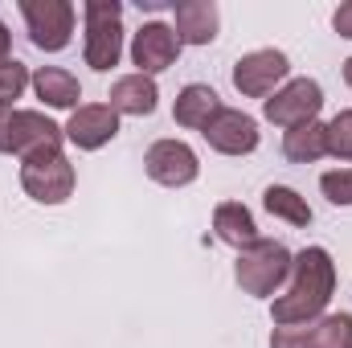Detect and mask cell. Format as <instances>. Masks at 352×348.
<instances>
[{
	"label": "cell",
	"mask_w": 352,
	"mask_h": 348,
	"mask_svg": "<svg viewBox=\"0 0 352 348\" xmlns=\"http://www.w3.org/2000/svg\"><path fill=\"white\" fill-rule=\"evenodd\" d=\"M324 127H328V156L352 164V111H340V115H336L332 123H324Z\"/></svg>",
	"instance_id": "obj_22"
},
{
	"label": "cell",
	"mask_w": 352,
	"mask_h": 348,
	"mask_svg": "<svg viewBox=\"0 0 352 348\" xmlns=\"http://www.w3.org/2000/svg\"><path fill=\"white\" fill-rule=\"evenodd\" d=\"M332 291H336V262H332V254L324 246H307L291 262V287H287V295L274 299L270 320L278 328H303V324L320 320V312L328 307Z\"/></svg>",
	"instance_id": "obj_1"
},
{
	"label": "cell",
	"mask_w": 352,
	"mask_h": 348,
	"mask_svg": "<svg viewBox=\"0 0 352 348\" xmlns=\"http://www.w3.org/2000/svg\"><path fill=\"white\" fill-rule=\"evenodd\" d=\"M287 74H291V62H287L283 50H254V54L238 58V66H234V87L242 90L246 98H263L266 102L274 90L287 83Z\"/></svg>",
	"instance_id": "obj_8"
},
{
	"label": "cell",
	"mask_w": 352,
	"mask_h": 348,
	"mask_svg": "<svg viewBox=\"0 0 352 348\" xmlns=\"http://www.w3.org/2000/svg\"><path fill=\"white\" fill-rule=\"evenodd\" d=\"M33 90H37V98H41L45 107H58V111H66V107L78 111V98H82L78 78H74L70 70H58V66H41V70L33 74Z\"/></svg>",
	"instance_id": "obj_18"
},
{
	"label": "cell",
	"mask_w": 352,
	"mask_h": 348,
	"mask_svg": "<svg viewBox=\"0 0 352 348\" xmlns=\"http://www.w3.org/2000/svg\"><path fill=\"white\" fill-rule=\"evenodd\" d=\"M176 54H180V41H176V29H168L164 21H148L140 33H135V41H131V62L140 66V74H160V70H168L176 62Z\"/></svg>",
	"instance_id": "obj_12"
},
{
	"label": "cell",
	"mask_w": 352,
	"mask_h": 348,
	"mask_svg": "<svg viewBox=\"0 0 352 348\" xmlns=\"http://www.w3.org/2000/svg\"><path fill=\"white\" fill-rule=\"evenodd\" d=\"M217 4L213 0H180L176 4V41L180 45H209L217 37Z\"/></svg>",
	"instance_id": "obj_14"
},
{
	"label": "cell",
	"mask_w": 352,
	"mask_h": 348,
	"mask_svg": "<svg viewBox=\"0 0 352 348\" xmlns=\"http://www.w3.org/2000/svg\"><path fill=\"white\" fill-rule=\"evenodd\" d=\"M29 83H33V78H29V70H25L16 58L0 62V107H12V98H21Z\"/></svg>",
	"instance_id": "obj_21"
},
{
	"label": "cell",
	"mask_w": 352,
	"mask_h": 348,
	"mask_svg": "<svg viewBox=\"0 0 352 348\" xmlns=\"http://www.w3.org/2000/svg\"><path fill=\"white\" fill-rule=\"evenodd\" d=\"M320 107H324V90H320L316 78H291V83H283L263 102V115L270 123H278V127L291 131L299 123H311L320 115Z\"/></svg>",
	"instance_id": "obj_7"
},
{
	"label": "cell",
	"mask_w": 352,
	"mask_h": 348,
	"mask_svg": "<svg viewBox=\"0 0 352 348\" xmlns=\"http://www.w3.org/2000/svg\"><path fill=\"white\" fill-rule=\"evenodd\" d=\"M213 234L234 250H246L250 242H258V226H254V217L242 201H221L213 209Z\"/></svg>",
	"instance_id": "obj_16"
},
{
	"label": "cell",
	"mask_w": 352,
	"mask_h": 348,
	"mask_svg": "<svg viewBox=\"0 0 352 348\" xmlns=\"http://www.w3.org/2000/svg\"><path fill=\"white\" fill-rule=\"evenodd\" d=\"M62 127L50 123L41 111H16V107H0V152L33 160L41 152L62 148Z\"/></svg>",
	"instance_id": "obj_3"
},
{
	"label": "cell",
	"mask_w": 352,
	"mask_h": 348,
	"mask_svg": "<svg viewBox=\"0 0 352 348\" xmlns=\"http://www.w3.org/2000/svg\"><path fill=\"white\" fill-rule=\"evenodd\" d=\"M344 83H349V87H352V58H349V62H344Z\"/></svg>",
	"instance_id": "obj_26"
},
{
	"label": "cell",
	"mask_w": 352,
	"mask_h": 348,
	"mask_svg": "<svg viewBox=\"0 0 352 348\" xmlns=\"http://www.w3.org/2000/svg\"><path fill=\"white\" fill-rule=\"evenodd\" d=\"M21 17H25L37 50L58 54L70 45V33H74V4L70 0H21Z\"/></svg>",
	"instance_id": "obj_6"
},
{
	"label": "cell",
	"mask_w": 352,
	"mask_h": 348,
	"mask_svg": "<svg viewBox=\"0 0 352 348\" xmlns=\"http://www.w3.org/2000/svg\"><path fill=\"white\" fill-rule=\"evenodd\" d=\"M144 168H148V176H152L156 184H164V188H184V184H192L197 173H201L197 152H192L188 144H180V140H160V144H152L148 156H144Z\"/></svg>",
	"instance_id": "obj_11"
},
{
	"label": "cell",
	"mask_w": 352,
	"mask_h": 348,
	"mask_svg": "<svg viewBox=\"0 0 352 348\" xmlns=\"http://www.w3.org/2000/svg\"><path fill=\"white\" fill-rule=\"evenodd\" d=\"M62 131H66V140L78 144L82 152H94V148H102V144H111V140L119 135V115H115L111 107H102V102H87V107H78V111L70 115V123H66Z\"/></svg>",
	"instance_id": "obj_13"
},
{
	"label": "cell",
	"mask_w": 352,
	"mask_h": 348,
	"mask_svg": "<svg viewBox=\"0 0 352 348\" xmlns=\"http://www.w3.org/2000/svg\"><path fill=\"white\" fill-rule=\"evenodd\" d=\"M156 102H160V90H156V83L148 74H127V78H119L111 87V102L107 107L115 115H152Z\"/></svg>",
	"instance_id": "obj_15"
},
{
	"label": "cell",
	"mask_w": 352,
	"mask_h": 348,
	"mask_svg": "<svg viewBox=\"0 0 352 348\" xmlns=\"http://www.w3.org/2000/svg\"><path fill=\"white\" fill-rule=\"evenodd\" d=\"M263 205L270 217H278L287 226H311V205L295 188H287V184H270L263 193Z\"/></svg>",
	"instance_id": "obj_20"
},
{
	"label": "cell",
	"mask_w": 352,
	"mask_h": 348,
	"mask_svg": "<svg viewBox=\"0 0 352 348\" xmlns=\"http://www.w3.org/2000/svg\"><path fill=\"white\" fill-rule=\"evenodd\" d=\"M270 348H352V316H320L303 328H274Z\"/></svg>",
	"instance_id": "obj_9"
},
{
	"label": "cell",
	"mask_w": 352,
	"mask_h": 348,
	"mask_svg": "<svg viewBox=\"0 0 352 348\" xmlns=\"http://www.w3.org/2000/svg\"><path fill=\"white\" fill-rule=\"evenodd\" d=\"M21 184L41 205H62L74 193V164L62 156V148L41 152L33 160H21Z\"/></svg>",
	"instance_id": "obj_5"
},
{
	"label": "cell",
	"mask_w": 352,
	"mask_h": 348,
	"mask_svg": "<svg viewBox=\"0 0 352 348\" xmlns=\"http://www.w3.org/2000/svg\"><path fill=\"white\" fill-rule=\"evenodd\" d=\"M201 135H205L209 148L221 152V156H246V152L258 148V123H254L246 111H234V107H221V111L201 127Z\"/></svg>",
	"instance_id": "obj_10"
},
{
	"label": "cell",
	"mask_w": 352,
	"mask_h": 348,
	"mask_svg": "<svg viewBox=\"0 0 352 348\" xmlns=\"http://www.w3.org/2000/svg\"><path fill=\"white\" fill-rule=\"evenodd\" d=\"M283 156L295 160V164H311V160L328 156V127H324L320 119L291 127V131L283 135Z\"/></svg>",
	"instance_id": "obj_19"
},
{
	"label": "cell",
	"mask_w": 352,
	"mask_h": 348,
	"mask_svg": "<svg viewBox=\"0 0 352 348\" xmlns=\"http://www.w3.org/2000/svg\"><path fill=\"white\" fill-rule=\"evenodd\" d=\"M332 25H336V33H340V37H352V0H349V4H340V8H336Z\"/></svg>",
	"instance_id": "obj_24"
},
{
	"label": "cell",
	"mask_w": 352,
	"mask_h": 348,
	"mask_svg": "<svg viewBox=\"0 0 352 348\" xmlns=\"http://www.w3.org/2000/svg\"><path fill=\"white\" fill-rule=\"evenodd\" d=\"M291 250L283 242H270V238H258L250 242L246 250H238V287L254 299H266L274 295L287 279H291Z\"/></svg>",
	"instance_id": "obj_2"
},
{
	"label": "cell",
	"mask_w": 352,
	"mask_h": 348,
	"mask_svg": "<svg viewBox=\"0 0 352 348\" xmlns=\"http://www.w3.org/2000/svg\"><path fill=\"white\" fill-rule=\"evenodd\" d=\"M8 45H12V33L0 25V62H8Z\"/></svg>",
	"instance_id": "obj_25"
},
{
	"label": "cell",
	"mask_w": 352,
	"mask_h": 348,
	"mask_svg": "<svg viewBox=\"0 0 352 348\" xmlns=\"http://www.w3.org/2000/svg\"><path fill=\"white\" fill-rule=\"evenodd\" d=\"M87 66L107 74L123 58V8L119 0H87Z\"/></svg>",
	"instance_id": "obj_4"
},
{
	"label": "cell",
	"mask_w": 352,
	"mask_h": 348,
	"mask_svg": "<svg viewBox=\"0 0 352 348\" xmlns=\"http://www.w3.org/2000/svg\"><path fill=\"white\" fill-rule=\"evenodd\" d=\"M320 188L332 205H352V168H336V173L320 176Z\"/></svg>",
	"instance_id": "obj_23"
},
{
	"label": "cell",
	"mask_w": 352,
	"mask_h": 348,
	"mask_svg": "<svg viewBox=\"0 0 352 348\" xmlns=\"http://www.w3.org/2000/svg\"><path fill=\"white\" fill-rule=\"evenodd\" d=\"M221 111V98L217 90L205 87V83H188V87L176 94V107H173V119L180 127H205L213 115Z\"/></svg>",
	"instance_id": "obj_17"
}]
</instances>
